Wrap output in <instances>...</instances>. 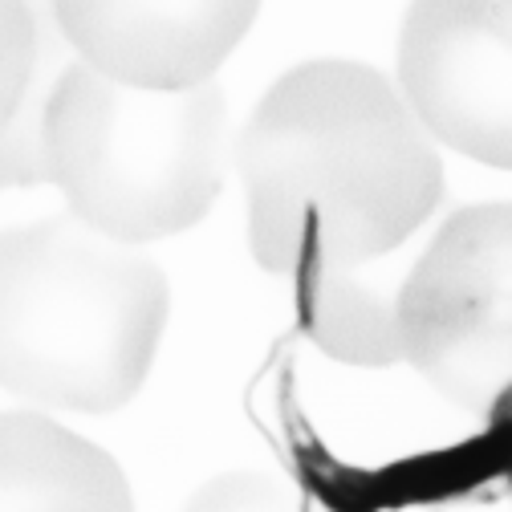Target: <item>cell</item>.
<instances>
[{"instance_id":"obj_1","label":"cell","mask_w":512,"mask_h":512,"mask_svg":"<svg viewBox=\"0 0 512 512\" xmlns=\"http://www.w3.org/2000/svg\"><path fill=\"white\" fill-rule=\"evenodd\" d=\"M248 248L277 277L366 269L399 252L443 196V163L399 86L317 57L256 102L236 139Z\"/></svg>"},{"instance_id":"obj_2","label":"cell","mask_w":512,"mask_h":512,"mask_svg":"<svg viewBox=\"0 0 512 512\" xmlns=\"http://www.w3.org/2000/svg\"><path fill=\"white\" fill-rule=\"evenodd\" d=\"M0 374L41 411L106 415L147 382L171 313V285L139 244L74 212L5 236Z\"/></svg>"},{"instance_id":"obj_3","label":"cell","mask_w":512,"mask_h":512,"mask_svg":"<svg viewBox=\"0 0 512 512\" xmlns=\"http://www.w3.org/2000/svg\"><path fill=\"white\" fill-rule=\"evenodd\" d=\"M45 179L90 228L147 244L196 228L232 167V126L216 82L143 90L74 61L41 102Z\"/></svg>"},{"instance_id":"obj_4","label":"cell","mask_w":512,"mask_h":512,"mask_svg":"<svg viewBox=\"0 0 512 512\" xmlns=\"http://www.w3.org/2000/svg\"><path fill=\"white\" fill-rule=\"evenodd\" d=\"M403 362L452 407L484 415L512 395V204L443 220L399 293Z\"/></svg>"},{"instance_id":"obj_5","label":"cell","mask_w":512,"mask_h":512,"mask_svg":"<svg viewBox=\"0 0 512 512\" xmlns=\"http://www.w3.org/2000/svg\"><path fill=\"white\" fill-rule=\"evenodd\" d=\"M399 90L431 139L512 171V0H411Z\"/></svg>"},{"instance_id":"obj_6","label":"cell","mask_w":512,"mask_h":512,"mask_svg":"<svg viewBox=\"0 0 512 512\" xmlns=\"http://www.w3.org/2000/svg\"><path fill=\"white\" fill-rule=\"evenodd\" d=\"M49 13L98 74L143 90H196L244 41L261 0H49Z\"/></svg>"},{"instance_id":"obj_7","label":"cell","mask_w":512,"mask_h":512,"mask_svg":"<svg viewBox=\"0 0 512 512\" xmlns=\"http://www.w3.org/2000/svg\"><path fill=\"white\" fill-rule=\"evenodd\" d=\"M5 512H135L122 468L41 411L5 419Z\"/></svg>"},{"instance_id":"obj_8","label":"cell","mask_w":512,"mask_h":512,"mask_svg":"<svg viewBox=\"0 0 512 512\" xmlns=\"http://www.w3.org/2000/svg\"><path fill=\"white\" fill-rule=\"evenodd\" d=\"M407 277V273H403ZM403 277L366 269H305L297 277L301 330L326 358L350 366H391L403 358Z\"/></svg>"},{"instance_id":"obj_9","label":"cell","mask_w":512,"mask_h":512,"mask_svg":"<svg viewBox=\"0 0 512 512\" xmlns=\"http://www.w3.org/2000/svg\"><path fill=\"white\" fill-rule=\"evenodd\" d=\"M183 512H301L297 492L269 472H224L191 492Z\"/></svg>"},{"instance_id":"obj_10","label":"cell","mask_w":512,"mask_h":512,"mask_svg":"<svg viewBox=\"0 0 512 512\" xmlns=\"http://www.w3.org/2000/svg\"><path fill=\"white\" fill-rule=\"evenodd\" d=\"M37 9L33 0H5V122H17L37 70Z\"/></svg>"}]
</instances>
